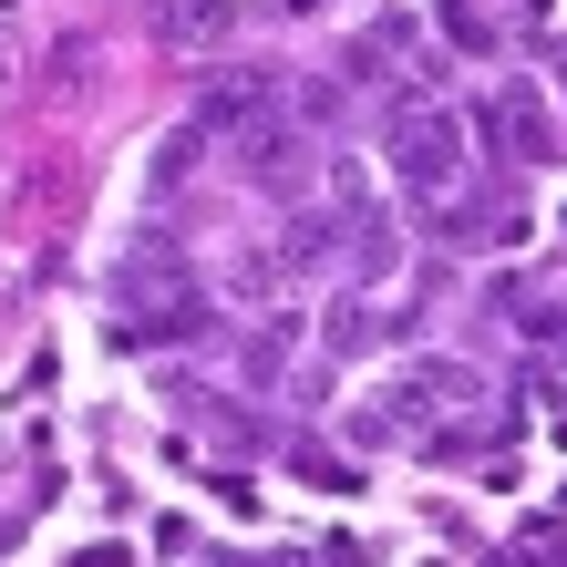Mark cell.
Returning <instances> with one entry per match:
<instances>
[{"label": "cell", "mask_w": 567, "mask_h": 567, "mask_svg": "<svg viewBox=\"0 0 567 567\" xmlns=\"http://www.w3.org/2000/svg\"><path fill=\"white\" fill-rule=\"evenodd\" d=\"M207 330V289H196V269L165 238H145L135 258L114 269V341L124 351H176Z\"/></svg>", "instance_id": "6da1fadb"}, {"label": "cell", "mask_w": 567, "mask_h": 567, "mask_svg": "<svg viewBox=\"0 0 567 567\" xmlns=\"http://www.w3.org/2000/svg\"><path fill=\"white\" fill-rule=\"evenodd\" d=\"M382 165L392 186L413 196V207H444V196H464V114L444 104H403L382 124Z\"/></svg>", "instance_id": "7a4b0ae2"}, {"label": "cell", "mask_w": 567, "mask_h": 567, "mask_svg": "<svg viewBox=\"0 0 567 567\" xmlns=\"http://www.w3.org/2000/svg\"><path fill=\"white\" fill-rule=\"evenodd\" d=\"M454 403H475V372H464V361H403V372L372 392V413H351V444H413V433H444Z\"/></svg>", "instance_id": "3957f363"}, {"label": "cell", "mask_w": 567, "mask_h": 567, "mask_svg": "<svg viewBox=\"0 0 567 567\" xmlns=\"http://www.w3.org/2000/svg\"><path fill=\"white\" fill-rule=\"evenodd\" d=\"M475 124H485V145L506 155V165H547L557 155V124H547V93L537 83H495L485 104H475Z\"/></svg>", "instance_id": "277c9868"}, {"label": "cell", "mask_w": 567, "mask_h": 567, "mask_svg": "<svg viewBox=\"0 0 567 567\" xmlns=\"http://www.w3.org/2000/svg\"><path fill=\"white\" fill-rule=\"evenodd\" d=\"M227 145H238V165H248V176L258 186H269V196H310V124H299L289 104H269V114H258L248 124V135H227Z\"/></svg>", "instance_id": "5b68a950"}, {"label": "cell", "mask_w": 567, "mask_h": 567, "mask_svg": "<svg viewBox=\"0 0 567 567\" xmlns=\"http://www.w3.org/2000/svg\"><path fill=\"white\" fill-rule=\"evenodd\" d=\"M361 227H372V207H361V196L341 186V196H330V207H299L289 227H279V269H330V258H341V238H361Z\"/></svg>", "instance_id": "8992f818"}, {"label": "cell", "mask_w": 567, "mask_h": 567, "mask_svg": "<svg viewBox=\"0 0 567 567\" xmlns=\"http://www.w3.org/2000/svg\"><path fill=\"white\" fill-rule=\"evenodd\" d=\"M403 330H413V320H392V310L372 320V299H341V310H330V330H320V341L341 351V361H361L372 341H403Z\"/></svg>", "instance_id": "52a82bcc"}, {"label": "cell", "mask_w": 567, "mask_h": 567, "mask_svg": "<svg viewBox=\"0 0 567 567\" xmlns=\"http://www.w3.org/2000/svg\"><path fill=\"white\" fill-rule=\"evenodd\" d=\"M495 310H506V330H526V341H557V310H567V299L557 289H537V279H506V289H495Z\"/></svg>", "instance_id": "ba28073f"}, {"label": "cell", "mask_w": 567, "mask_h": 567, "mask_svg": "<svg viewBox=\"0 0 567 567\" xmlns=\"http://www.w3.org/2000/svg\"><path fill=\"white\" fill-rule=\"evenodd\" d=\"M145 21L165 31V42H217V31H227V0H145Z\"/></svg>", "instance_id": "9c48e42d"}, {"label": "cell", "mask_w": 567, "mask_h": 567, "mask_svg": "<svg viewBox=\"0 0 567 567\" xmlns=\"http://www.w3.org/2000/svg\"><path fill=\"white\" fill-rule=\"evenodd\" d=\"M279 361H289V330H248L238 372H248V382H279Z\"/></svg>", "instance_id": "30bf717a"}, {"label": "cell", "mask_w": 567, "mask_h": 567, "mask_svg": "<svg viewBox=\"0 0 567 567\" xmlns=\"http://www.w3.org/2000/svg\"><path fill=\"white\" fill-rule=\"evenodd\" d=\"M289 464H299V475H320V485H351V464L320 454V444H289Z\"/></svg>", "instance_id": "8fae6325"}]
</instances>
